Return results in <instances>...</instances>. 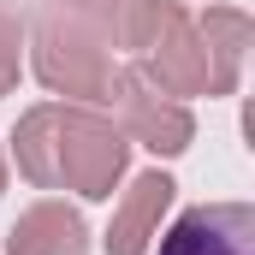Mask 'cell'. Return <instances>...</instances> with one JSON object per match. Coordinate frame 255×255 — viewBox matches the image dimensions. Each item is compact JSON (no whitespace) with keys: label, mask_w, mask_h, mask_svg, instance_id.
<instances>
[{"label":"cell","mask_w":255,"mask_h":255,"mask_svg":"<svg viewBox=\"0 0 255 255\" xmlns=\"http://www.w3.org/2000/svg\"><path fill=\"white\" fill-rule=\"evenodd\" d=\"M48 232L54 238H42V226H36V214L24 220V232L12 238V255H83V232H77V220L54 208V220H48Z\"/></svg>","instance_id":"7a4b0ae2"},{"label":"cell","mask_w":255,"mask_h":255,"mask_svg":"<svg viewBox=\"0 0 255 255\" xmlns=\"http://www.w3.org/2000/svg\"><path fill=\"white\" fill-rule=\"evenodd\" d=\"M154 255H255V208L250 202H202L184 208Z\"/></svg>","instance_id":"6da1fadb"}]
</instances>
